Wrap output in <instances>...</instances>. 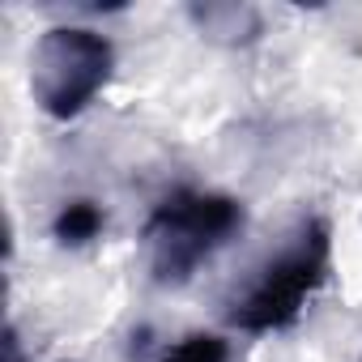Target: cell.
Listing matches in <instances>:
<instances>
[{"label": "cell", "mask_w": 362, "mask_h": 362, "mask_svg": "<svg viewBox=\"0 0 362 362\" xmlns=\"http://www.w3.org/2000/svg\"><path fill=\"white\" fill-rule=\"evenodd\" d=\"M115 43L94 26H52L30 52V94L52 119H77L111 81Z\"/></svg>", "instance_id": "cell-3"}, {"label": "cell", "mask_w": 362, "mask_h": 362, "mask_svg": "<svg viewBox=\"0 0 362 362\" xmlns=\"http://www.w3.org/2000/svg\"><path fill=\"white\" fill-rule=\"evenodd\" d=\"M153 362H235V345L222 332H188L166 345Z\"/></svg>", "instance_id": "cell-5"}, {"label": "cell", "mask_w": 362, "mask_h": 362, "mask_svg": "<svg viewBox=\"0 0 362 362\" xmlns=\"http://www.w3.org/2000/svg\"><path fill=\"white\" fill-rule=\"evenodd\" d=\"M358 362H362V358H358Z\"/></svg>", "instance_id": "cell-6"}, {"label": "cell", "mask_w": 362, "mask_h": 362, "mask_svg": "<svg viewBox=\"0 0 362 362\" xmlns=\"http://www.w3.org/2000/svg\"><path fill=\"white\" fill-rule=\"evenodd\" d=\"M103 226H107V214H103L94 201H69V205L56 214L52 235H56L64 247H81V243L98 239V235H103Z\"/></svg>", "instance_id": "cell-4"}, {"label": "cell", "mask_w": 362, "mask_h": 362, "mask_svg": "<svg viewBox=\"0 0 362 362\" xmlns=\"http://www.w3.org/2000/svg\"><path fill=\"white\" fill-rule=\"evenodd\" d=\"M332 277V226L324 214H303L222 298V320L235 332L269 337L303 320Z\"/></svg>", "instance_id": "cell-1"}, {"label": "cell", "mask_w": 362, "mask_h": 362, "mask_svg": "<svg viewBox=\"0 0 362 362\" xmlns=\"http://www.w3.org/2000/svg\"><path fill=\"white\" fill-rule=\"evenodd\" d=\"M247 226L243 201L209 188H175L145 222V264L158 286H188Z\"/></svg>", "instance_id": "cell-2"}]
</instances>
